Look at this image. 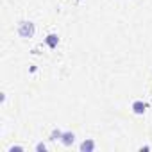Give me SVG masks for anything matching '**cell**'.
<instances>
[{"label": "cell", "mask_w": 152, "mask_h": 152, "mask_svg": "<svg viewBox=\"0 0 152 152\" xmlns=\"http://www.w3.org/2000/svg\"><path fill=\"white\" fill-rule=\"evenodd\" d=\"M81 150H83V152H91V150H95V141H93V140L83 141V143H81Z\"/></svg>", "instance_id": "5"}, {"label": "cell", "mask_w": 152, "mask_h": 152, "mask_svg": "<svg viewBox=\"0 0 152 152\" xmlns=\"http://www.w3.org/2000/svg\"><path fill=\"white\" fill-rule=\"evenodd\" d=\"M145 109H147V104H145V102H141V100H134V102H132V111H134L136 115H143Z\"/></svg>", "instance_id": "3"}, {"label": "cell", "mask_w": 152, "mask_h": 152, "mask_svg": "<svg viewBox=\"0 0 152 152\" xmlns=\"http://www.w3.org/2000/svg\"><path fill=\"white\" fill-rule=\"evenodd\" d=\"M73 141H75V134H73L72 131L63 132V136H61V143H63L64 147H72V145H73Z\"/></svg>", "instance_id": "2"}, {"label": "cell", "mask_w": 152, "mask_h": 152, "mask_svg": "<svg viewBox=\"0 0 152 152\" xmlns=\"http://www.w3.org/2000/svg\"><path fill=\"white\" fill-rule=\"evenodd\" d=\"M36 32V27L32 22H20L18 23V34L20 38H32Z\"/></svg>", "instance_id": "1"}, {"label": "cell", "mask_w": 152, "mask_h": 152, "mask_svg": "<svg viewBox=\"0 0 152 152\" xmlns=\"http://www.w3.org/2000/svg\"><path fill=\"white\" fill-rule=\"evenodd\" d=\"M61 136H63V131H59V129H54V131L50 132V140H52V141L61 140Z\"/></svg>", "instance_id": "6"}, {"label": "cell", "mask_w": 152, "mask_h": 152, "mask_svg": "<svg viewBox=\"0 0 152 152\" xmlns=\"http://www.w3.org/2000/svg\"><path fill=\"white\" fill-rule=\"evenodd\" d=\"M45 148H47L45 143H38V145H36V150H45Z\"/></svg>", "instance_id": "7"}, {"label": "cell", "mask_w": 152, "mask_h": 152, "mask_svg": "<svg viewBox=\"0 0 152 152\" xmlns=\"http://www.w3.org/2000/svg\"><path fill=\"white\" fill-rule=\"evenodd\" d=\"M45 43H47L50 48H56V47H57V43H59V38H57V34H48V36L45 38Z\"/></svg>", "instance_id": "4"}]
</instances>
